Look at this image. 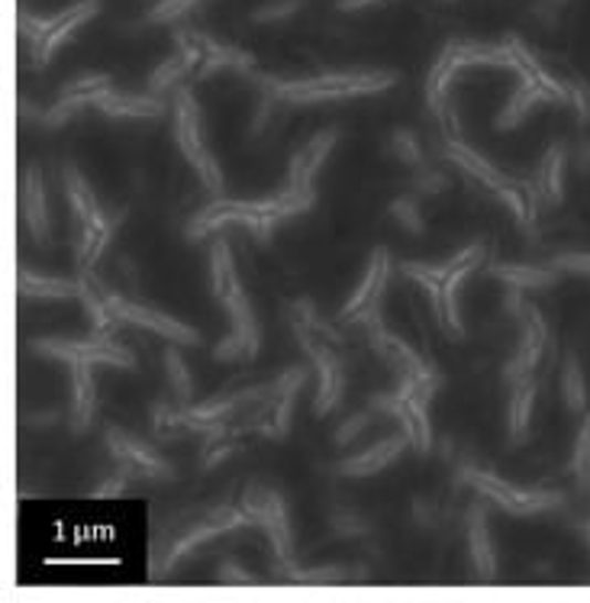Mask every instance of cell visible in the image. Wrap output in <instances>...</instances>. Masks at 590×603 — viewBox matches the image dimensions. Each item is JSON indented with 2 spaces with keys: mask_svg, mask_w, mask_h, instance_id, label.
<instances>
[{
  "mask_svg": "<svg viewBox=\"0 0 590 603\" xmlns=\"http://www.w3.org/2000/svg\"><path fill=\"white\" fill-rule=\"evenodd\" d=\"M259 84L281 104H333L361 94H381L393 87L400 75L393 72H352V75H319V78H265Z\"/></svg>",
  "mask_w": 590,
  "mask_h": 603,
  "instance_id": "cell-1",
  "label": "cell"
},
{
  "mask_svg": "<svg viewBox=\"0 0 590 603\" xmlns=\"http://www.w3.org/2000/svg\"><path fill=\"white\" fill-rule=\"evenodd\" d=\"M101 10H104V0H78V3L65 7L62 13H55V17H49V20L33 17L30 10H20V33L33 42L36 62L45 65V62H52L55 49L69 40L78 27H84L87 20H94Z\"/></svg>",
  "mask_w": 590,
  "mask_h": 603,
  "instance_id": "cell-2",
  "label": "cell"
},
{
  "mask_svg": "<svg viewBox=\"0 0 590 603\" xmlns=\"http://www.w3.org/2000/svg\"><path fill=\"white\" fill-rule=\"evenodd\" d=\"M175 136H178V146L185 152V159L194 165V171L200 174V181L210 188V191H223V171L217 165V156H210L207 142H203V133H200V110H197L194 91L191 87H178V97H175Z\"/></svg>",
  "mask_w": 590,
  "mask_h": 603,
  "instance_id": "cell-3",
  "label": "cell"
},
{
  "mask_svg": "<svg viewBox=\"0 0 590 603\" xmlns=\"http://www.w3.org/2000/svg\"><path fill=\"white\" fill-rule=\"evenodd\" d=\"M462 478L474 484L484 497H491L494 504H501V510H507L513 517H529V514H542L561 504V494H546V490H523L513 487L504 478L481 472V468H462Z\"/></svg>",
  "mask_w": 590,
  "mask_h": 603,
  "instance_id": "cell-4",
  "label": "cell"
},
{
  "mask_svg": "<svg viewBox=\"0 0 590 603\" xmlns=\"http://www.w3.org/2000/svg\"><path fill=\"white\" fill-rule=\"evenodd\" d=\"M291 326H294V336H297V342H301V349L310 356L319 368V394H316V416H326L339 398H343V391H346V371H343V362L329 352V346H323V342H316L314 329L310 326H304L301 320H294L291 317Z\"/></svg>",
  "mask_w": 590,
  "mask_h": 603,
  "instance_id": "cell-5",
  "label": "cell"
},
{
  "mask_svg": "<svg viewBox=\"0 0 590 603\" xmlns=\"http://www.w3.org/2000/svg\"><path fill=\"white\" fill-rule=\"evenodd\" d=\"M101 297H104L107 310H110L117 320L146 326V329H152V332L171 339V342H185V346H197V342H200L194 326H185V322L171 320V317H165V314H158V310H149V307L129 304V300H123L119 294H110V290H101Z\"/></svg>",
  "mask_w": 590,
  "mask_h": 603,
  "instance_id": "cell-6",
  "label": "cell"
},
{
  "mask_svg": "<svg viewBox=\"0 0 590 603\" xmlns=\"http://www.w3.org/2000/svg\"><path fill=\"white\" fill-rule=\"evenodd\" d=\"M91 107H97L101 114L107 117H117V120H156L165 114V100H158L156 94L149 97H126L119 94L117 87H97L91 91Z\"/></svg>",
  "mask_w": 590,
  "mask_h": 603,
  "instance_id": "cell-7",
  "label": "cell"
},
{
  "mask_svg": "<svg viewBox=\"0 0 590 603\" xmlns=\"http://www.w3.org/2000/svg\"><path fill=\"white\" fill-rule=\"evenodd\" d=\"M107 445H110V452L117 455V462L123 458H129V462H136L139 468H143V475H149V478H175V468L158 455L156 448H149L146 443H139L136 436H129V433H123V430H107Z\"/></svg>",
  "mask_w": 590,
  "mask_h": 603,
  "instance_id": "cell-8",
  "label": "cell"
},
{
  "mask_svg": "<svg viewBox=\"0 0 590 603\" xmlns=\"http://www.w3.org/2000/svg\"><path fill=\"white\" fill-rule=\"evenodd\" d=\"M407 445H410L407 436H384V440H378L371 448H365L361 455L343 462V465H339V475H346V478H368V475H378V472H384V468L391 465L393 458H400V452H403Z\"/></svg>",
  "mask_w": 590,
  "mask_h": 603,
  "instance_id": "cell-9",
  "label": "cell"
},
{
  "mask_svg": "<svg viewBox=\"0 0 590 603\" xmlns=\"http://www.w3.org/2000/svg\"><path fill=\"white\" fill-rule=\"evenodd\" d=\"M194 42L203 49V62L197 68V78H210L220 68L249 72L255 65V55L252 52H242V49H233V45H220V42H213L210 36H200V33H194Z\"/></svg>",
  "mask_w": 590,
  "mask_h": 603,
  "instance_id": "cell-10",
  "label": "cell"
},
{
  "mask_svg": "<svg viewBox=\"0 0 590 603\" xmlns=\"http://www.w3.org/2000/svg\"><path fill=\"white\" fill-rule=\"evenodd\" d=\"M445 149H449V159L455 161L459 168H465L468 174H474V181L487 184L491 191H501V188H507V184H516V181H510L501 168H494L491 161L484 159L481 152H474L472 146H465L462 139H449Z\"/></svg>",
  "mask_w": 590,
  "mask_h": 603,
  "instance_id": "cell-11",
  "label": "cell"
},
{
  "mask_svg": "<svg viewBox=\"0 0 590 603\" xmlns=\"http://www.w3.org/2000/svg\"><path fill=\"white\" fill-rule=\"evenodd\" d=\"M23 220L36 242L49 240V207H45V184L40 168H27L23 174Z\"/></svg>",
  "mask_w": 590,
  "mask_h": 603,
  "instance_id": "cell-12",
  "label": "cell"
},
{
  "mask_svg": "<svg viewBox=\"0 0 590 603\" xmlns=\"http://www.w3.org/2000/svg\"><path fill=\"white\" fill-rule=\"evenodd\" d=\"M391 252L384 248V245H378L375 252H371V265H368V272H365V278L358 284V290L352 294V300L343 307V314H339V320H346V317H355L358 310H365L368 307V300L375 297V290H378V284H381V275H384V265L391 262L388 258Z\"/></svg>",
  "mask_w": 590,
  "mask_h": 603,
  "instance_id": "cell-13",
  "label": "cell"
},
{
  "mask_svg": "<svg viewBox=\"0 0 590 603\" xmlns=\"http://www.w3.org/2000/svg\"><path fill=\"white\" fill-rule=\"evenodd\" d=\"M477 255H484V245H468V248H462L455 258H449V262H439V265H420V262H400V272L407 275V278H433V282H445L459 265H465V262H472Z\"/></svg>",
  "mask_w": 590,
  "mask_h": 603,
  "instance_id": "cell-14",
  "label": "cell"
},
{
  "mask_svg": "<svg viewBox=\"0 0 590 603\" xmlns=\"http://www.w3.org/2000/svg\"><path fill=\"white\" fill-rule=\"evenodd\" d=\"M468 539H472L474 568H477L484 578H491V574H494V546H491V539H487V510H484V507H474L472 510Z\"/></svg>",
  "mask_w": 590,
  "mask_h": 603,
  "instance_id": "cell-15",
  "label": "cell"
},
{
  "mask_svg": "<svg viewBox=\"0 0 590 603\" xmlns=\"http://www.w3.org/2000/svg\"><path fill=\"white\" fill-rule=\"evenodd\" d=\"M20 294L27 297H81V282H52L20 268Z\"/></svg>",
  "mask_w": 590,
  "mask_h": 603,
  "instance_id": "cell-16",
  "label": "cell"
},
{
  "mask_svg": "<svg viewBox=\"0 0 590 603\" xmlns=\"http://www.w3.org/2000/svg\"><path fill=\"white\" fill-rule=\"evenodd\" d=\"M561 174H565V146L555 142L549 152H546L542 168H539V191H542V194L549 191L551 201H561V198H565V181H561Z\"/></svg>",
  "mask_w": 590,
  "mask_h": 603,
  "instance_id": "cell-17",
  "label": "cell"
},
{
  "mask_svg": "<svg viewBox=\"0 0 590 603\" xmlns=\"http://www.w3.org/2000/svg\"><path fill=\"white\" fill-rule=\"evenodd\" d=\"M491 275L510 287H546L555 284L551 268H526V265H491Z\"/></svg>",
  "mask_w": 590,
  "mask_h": 603,
  "instance_id": "cell-18",
  "label": "cell"
},
{
  "mask_svg": "<svg viewBox=\"0 0 590 603\" xmlns=\"http://www.w3.org/2000/svg\"><path fill=\"white\" fill-rule=\"evenodd\" d=\"M165 374H168V381H171V388H175V394H178V401H191V394H194V384H191V371H188V364L181 359V352L175 349V346H168L165 349Z\"/></svg>",
  "mask_w": 590,
  "mask_h": 603,
  "instance_id": "cell-19",
  "label": "cell"
},
{
  "mask_svg": "<svg viewBox=\"0 0 590 603\" xmlns=\"http://www.w3.org/2000/svg\"><path fill=\"white\" fill-rule=\"evenodd\" d=\"M561 394H565V406H568L571 413H581V410H584V403H588V391H584V374H581V364H578V359H568V362H565Z\"/></svg>",
  "mask_w": 590,
  "mask_h": 603,
  "instance_id": "cell-20",
  "label": "cell"
},
{
  "mask_svg": "<svg viewBox=\"0 0 590 603\" xmlns=\"http://www.w3.org/2000/svg\"><path fill=\"white\" fill-rule=\"evenodd\" d=\"M391 216L410 233V236H420L426 233V220H423V207L417 194H407V198H397L391 201Z\"/></svg>",
  "mask_w": 590,
  "mask_h": 603,
  "instance_id": "cell-21",
  "label": "cell"
},
{
  "mask_svg": "<svg viewBox=\"0 0 590 603\" xmlns=\"http://www.w3.org/2000/svg\"><path fill=\"white\" fill-rule=\"evenodd\" d=\"M301 10H304V0H268L262 7H255L249 20L259 23V27H265V23H284L287 17H294Z\"/></svg>",
  "mask_w": 590,
  "mask_h": 603,
  "instance_id": "cell-22",
  "label": "cell"
},
{
  "mask_svg": "<svg viewBox=\"0 0 590 603\" xmlns=\"http://www.w3.org/2000/svg\"><path fill=\"white\" fill-rule=\"evenodd\" d=\"M391 149L397 159L407 161V165H413V168H420V165H423V146H420V139H417V133H413V129H393Z\"/></svg>",
  "mask_w": 590,
  "mask_h": 603,
  "instance_id": "cell-23",
  "label": "cell"
},
{
  "mask_svg": "<svg viewBox=\"0 0 590 603\" xmlns=\"http://www.w3.org/2000/svg\"><path fill=\"white\" fill-rule=\"evenodd\" d=\"M375 420H378V410L368 403V410H358V413H352V416H349V420L336 430V445L355 443V440H358V436H361V433H365Z\"/></svg>",
  "mask_w": 590,
  "mask_h": 603,
  "instance_id": "cell-24",
  "label": "cell"
},
{
  "mask_svg": "<svg viewBox=\"0 0 590 603\" xmlns=\"http://www.w3.org/2000/svg\"><path fill=\"white\" fill-rule=\"evenodd\" d=\"M200 0H158L156 7L149 10V23H168V20H178V17H185L191 7H197Z\"/></svg>",
  "mask_w": 590,
  "mask_h": 603,
  "instance_id": "cell-25",
  "label": "cell"
},
{
  "mask_svg": "<svg viewBox=\"0 0 590 603\" xmlns=\"http://www.w3.org/2000/svg\"><path fill=\"white\" fill-rule=\"evenodd\" d=\"M413 191H417V198H420V194H423V198L442 194V191H445V178H442L439 171H430L426 165H420V171H417V178H413Z\"/></svg>",
  "mask_w": 590,
  "mask_h": 603,
  "instance_id": "cell-26",
  "label": "cell"
},
{
  "mask_svg": "<svg viewBox=\"0 0 590 603\" xmlns=\"http://www.w3.org/2000/svg\"><path fill=\"white\" fill-rule=\"evenodd\" d=\"M110 84V75H75L62 87V94H91L97 87H107Z\"/></svg>",
  "mask_w": 590,
  "mask_h": 603,
  "instance_id": "cell-27",
  "label": "cell"
},
{
  "mask_svg": "<svg viewBox=\"0 0 590 603\" xmlns=\"http://www.w3.org/2000/svg\"><path fill=\"white\" fill-rule=\"evenodd\" d=\"M568 7V0H536V7H533V13L546 23V27H555L558 23V13Z\"/></svg>",
  "mask_w": 590,
  "mask_h": 603,
  "instance_id": "cell-28",
  "label": "cell"
},
{
  "mask_svg": "<svg viewBox=\"0 0 590 603\" xmlns=\"http://www.w3.org/2000/svg\"><path fill=\"white\" fill-rule=\"evenodd\" d=\"M220 581H223V584H252L255 578H249L236 562H223V568H220Z\"/></svg>",
  "mask_w": 590,
  "mask_h": 603,
  "instance_id": "cell-29",
  "label": "cell"
},
{
  "mask_svg": "<svg viewBox=\"0 0 590 603\" xmlns=\"http://www.w3.org/2000/svg\"><path fill=\"white\" fill-rule=\"evenodd\" d=\"M333 523H336V532H339V536H358V532H368V523H355L352 514H336V517H333Z\"/></svg>",
  "mask_w": 590,
  "mask_h": 603,
  "instance_id": "cell-30",
  "label": "cell"
},
{
  "mask_svg": "<svg viewBox=\"0 0 590 603\" xmlns=\"http://www.w3.org/2000/svg\"><path fill=\"white\" fill-rule=\"evenodd\" d=\"M233 452V445H223V448H217V452H210L207 458H203V472H210V468H217L226 455Z\"/></svg>",
  "mask_w": 590,
  "mask_h": 603,
  "instance_id": "cell-31",
  "label": "cell"
},
{
  "mask_svg": "<svg viewBox=\"0 0 590 603\" xmlns=\"http://www.w3.org/2000/svg\"><path fill=\"white\" fill-rule=\"evenodd\" d=\"M371 3H384V0H339L336 7L339 10H361V7H371Z\"/></svg>",
  "mask_w": 590,
  "mask_h": 603,
  "instance_id": "cell-32",
  "label": "cell"
},
{
  "mask_svg": "<svg viewBox=\"0 0 590 603\" xmlns=\"http://www.w3.org/2000/svg\"><path fill=\"white\" fill-rule=\"evenodd\" d=\"M55 420H59L55 413H40V416H30L27 423H36V426H52Z\"/></svg>",
  "mask_w": 590,
  "mask_h": 603,
  "instance_id": "cell-33",
  "label": "cell"
}]
</instances>
